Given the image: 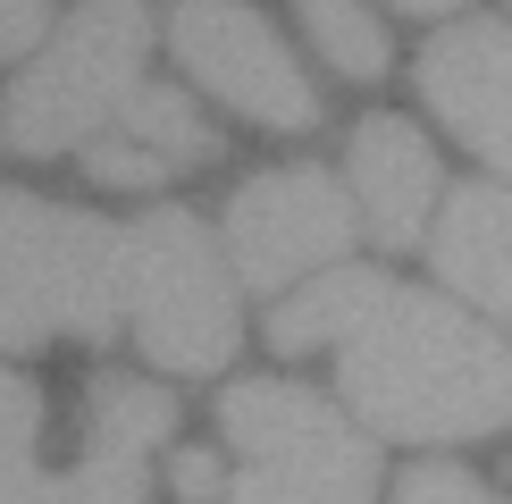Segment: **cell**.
I'll use <instances>...</instances> for the list:
<instances>
[{"instance_id":"cell-1","label":"cell","mask_w":512,"mask_h":504,"mask_svg":"<svg viewBox=\"0 0 512 504\" xmlns=\"http://www.w3.org/2000/svg\"><path fill=\"white\" fill-rule=\"evenodd\" d=\"M336 387L370 437L403 446H462L512 429V345L445 294L395 286L387 269L336 345Z\"/></svg>"},{"instance_id":"cell-2","label":"cell","mask_w":512,"mask_h":504,"mask_svg":"<svg viewBox=\"0 0 512 504\" xmlns=\"http://www.w3.org/2000/svg\"><path fill=\"white\" fill-rule=\"evenodd\" d=\"M152 219H84L42 194H0V345L118 336L143 320Z\"/></svg>"},{"instance_id":"cell-3","label":"cell","mask_w":512,"mask_h":504,"mask_svg":"<svg viewBox=\"0 0 512 504\" xmlns=\"http://www.w3.org/2000/svg\"><path fill=\"white\" fill-rule=\"evenodd\" d=\"M143 51H152V0H84V9L42 42V59L9 93V143L26 160L93 152L110 126L143 101Z\"/></svg>"},{"instance_id":"cell-4","label":"cell","mask_w":512,"mask_h":504,"mask_svg":"<svg viewBox=\"0 0 512 504\" xmlns=\"http://www.w3.org/2000/svg\"><path fill=\"white\" fill-rule=\"evenodd\" d=\"M219 429L236 446V504H370L378 454L328 395L286 378H244L219 395Z\"/></svg>"},{"instance_id":"cell-5","label":"cell","mask_w":512,"mask_h":504,"mask_svg":"<svg viewBox=\"0 0 512 504\" xmlns=\"http://www.w3.org/2000/svg\"><path fill=\"white\" fill-rule=\"evenodd\" d=\"M353 185H336L328 168H261L227 202V269L261 294L311 286V269L328 278L353 252Z\"/></svg>"},{"instance_id":"cell-6","label":"cell","mask_w":512,"mask_h":504,"mask_svg":"<svg viewBox=\"0 0 512 504\" xmlns=\"http://www.w3.org/2000/svg\"><path fill=\"white\" fill-rule=\"evenodd\" d=\"M168 51H177V68L194 76L202 93H219V110H236L252 126H277V135H311L319 126L311 76L294 68L286 34H277L252 0H177Z\"/></svg>"},{"instance_id":"cell-7","label":"cell","mask_w":512,"mask_h":504,"mask_svg":"<svg viewBox=\"0 0 512 504\" xmlns=\"http://www.w3.org/2000/svg\"><path fill=\"white\" fill-rule=\"evenodd\" d=\"M420 101L437 126L512 185V26H454L420 51Z\"/></svg>"},{"instance_id":"cell-8","label":"cell","mask_w":512,"mask_h":504,"mask_svg":"<svg viewBox=\"0 0 512 504\" xmlns=\"http://www.w3.org/2000/svg\"><path fill=\"white\" fill-rule=\"evenodd\" d=\"M353 202H361V227L387 252L420 244V219L437 210V152L420 143L412 118L378 110L353 126Z\"/></svg>"},{"instance_id":"cell-9","label":"cell","mask_w":512,"mask_h":504,"mask_svg":"<svg viewBox=\"0 0 512 504\" xmlns=\"http://www.w3.org/2000/svg\"><path fill=\"white\" fill-rule=\"evenodd\" d=\"M429 261L462 303H479L487 320L512 328V194L504 185H454L445 194Z\"/></svg>"},{"instance_id":"cell-10","label":"cell","mask_w":512,"mask_h":504,"mask_svg":"<svg viewBox=\"0 0 512 504\" xmlns=\"http://www.w3.org/2000/svg\"><path fill=\"white\" fill-rule=\"evenodd\" d=\"M370 286H378V269H328V278L294 286L286 303L269 311V345H277V353H319V345H345V328L361 320Z\"/></svg>"},{"instance_id":"cell-11","label":"cell","mask_w":512,"mask_h":504,"mask_svg":"<svg viewBox=\"0 0 512 504\" xmlns=\"http://www.w3.org/2000/svg\"><path fill=\"white\" fill-rule=\"evenodd\" d=\"M303 9V34L319 42V59H328L336 76H353V84H378L387 76V26H378L361 0H294Z\"/></svg>"},{"instance_id":"cell-12","label":"cell","mask_w":512,"mask_h":504,"mask_svg":"<svg viewBox=\"0 0 512 504\" xmlns=\"http://www.w3.org/2000/svg\"><path fill=\"white\" fill-rule=\"evenodd\" d=\"M118 135H126V143H143V152H160V160H177V168L219 160V135H210L202 110H194L185 93H168V84H143V101L118 118Z\"/></svg>"},{"instance_id":"cell-13","label":"cell","mask_w":512,"mask_h":504,"mask_svg":"<svg viewBox=\"0 0 512 504\" xmlns=\"http://www.w3.org/2000/svg\"><path fill=\"white\" fill-rule=\"evenodd\" d=\"M34 437H42V387L0 370V488L34 479Z\"/></svg>"},{"instance_id":"cell-14","label":"cell","mask_w":512,"mask_h":504,"mask_svg":"<svg viewBox=\"0 0 512 504\" xmlns=\"http://www.w3.org/2000/svg\"><path fill=\"white\" fill-rule=\"evenodd\" d=\"M84 177L110 185V194H126V185H168V177H177V160L143 152V143H126V135H101L93 152H84Z\"/></svg>"},{"instance_id":"cell-15","label":"cell","mask_w":512,"mask_h":504,"mask_svg":"<svg viewBox=\"0 0 512 504\" xmlns=\"http://www.w3.org/2000/svg\"><path fill=\"white\" fill-rule=\"evenodd\" d=\"M395 504H504V496L479 488L462 462H412V471H403V488H395Z\"/></svg>"},{"instance_id":"cell-16","label":"cell","mask_w":512,"mask_h":504,"mask_svg":"<svg viewBox=\"0 0 512 504\" xmlns=\"http://www.w3.org/2000/svg\"><path fill=\"white\" fill-rule=\"evenodd\" d=\"M42 26H51V0H0V59L34 51Z\"/></svg>"},{"instance_id":"cell-17","label":"cell","mask_w":512,"mask_h":504,"mask_svg":"<svg viewBox=\"0 0 512 504\" xmlns=\"http://www.w3.org/2000/svg\"><path fill=\"white\" fill-rule=\"evenodd\" d=\"M168 471H177V488H185V496H210V488H219V454H202V446H185Z\"/></svg>"},{"instance_id":"cell-18","label":"cell","mask_w":512,"mask_h":504,"mask_svg":"<svg viewBox=\"0 0 512 504\" xmlns=\"http://www.w3.org/2000/svg\"><path fill=\"white\" fill-rule=\"evenodd\" d=\"M395 9H403V17H454L462 0H395Z\"/></svg>"},{"instance_id":"cell-19","label":"cell","mask_w":512,"mask_h":504,"mask_svg":"<svg viewBox=\"0 0 512 504\" xmlns=\"http://www.w3.org/2000/svg\"><path fill=\"white\" fill-rule=\"evenodd\" d=\"M0 143H9V135H0Z\"/></svg>"}]
</instances>
